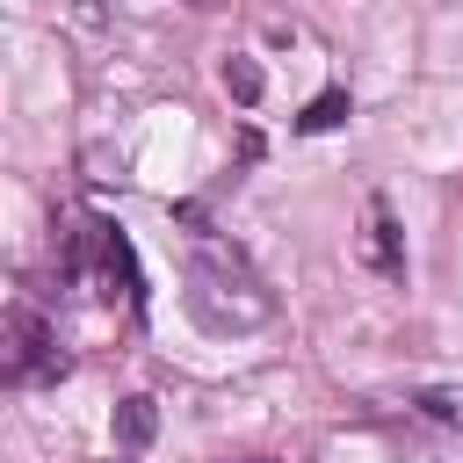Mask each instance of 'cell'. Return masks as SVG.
Segmentation results:
<instances>
[{"label": "cell", "mask_w": 463, "mask_h": 463, "mask_svg": "<svg viewBox=\"0 0 463 463\" xmlns=\"http://www.w3.org/2000/svg\"><path fill=\"white\" fill-rule=\"evenodd\" d=\"M152 434H159V405L152 398H123L116 405V449L137 456V449H152Z\"/></svg>", "instance_id": "5"}, {"label": "cell", "mask_w": 463, "mask_h": 463, "mask_svg": "<svg viewBox=\"0 0 463 463\" xmlns=\"http://www.w3.org/2000/svg\"><path fill=\"white\" fill-rule=\"evenodd\" d=\"M420 412L441 420V427H463V383H427L420 391Z\"/></svg>", "instance_id": "6"}, {"label": "cell", "mask_w": 463, "mask_h": 463, "mask_svg": "<svg viewBox=\"0 0 463 463\" xmlns=\"http://www.w3.org/2000/svg\"><path fill=\"white\" fill-rule=\"evenodd\" d=\"M246 463H268V456H246Z\"/></svg>", "instance_id": "9"}, {"label": "cell", "mask_w": 463, "mask_h": 463, "mask_svg": "<svg viewBox=\"0 0 463 463\" xmlns=\"http://www.w3.org/2000/svg\"><path fill=\"white\" fill-rule=\"evenodd\" d=\"M188 311H195L210 333H246V326H268V318H275V289L246 268L239 246L203 239L195 260H188Z\"/></svg>", "instance_id": "1"}, {"label": "cell", "mask_w": 463, "mask_h": 463, "mask_svg": "<svg viewBox=\"0 0 463 463\" xmlns=\"http://www.w3.org/2000/svg\"><path fill=\"white\" fill-rule=\"evenodd\" d=\"M0 369H7V383H51V376H65L58 333H51L29 304H14V311L0 318Z\"/></svg>", "instance_id": "3"}, {"label": "cell", "mask_w": 463, "mask_h": 463, "mask_svg": "<svg viewBox=\"0 0 463 463\" xmlns=\"http://www.w3.org/2000/svg\"><path fill=\"white\" fill-rule=\"evenodd\" d=\"M224 87H232L239 101H253V94H260V72H253L246 58H232V65H224Z\"/></svg>", "instance_id": "8"}, {"label": "cell", "mask_w": 463, "mask_h": 463, "mask_svg": "<svg viewBox=\"0 0 463 463\" xmlns=\"http://www.w3.org/2000/svg\"><path fill=\"white\" fill-rule=\"evenodd\" d=\"M65 268H72L94 297H123V304H137V253H130V239H123L116 224L87 217V224L72 232V246H65Z\"/></svg>", "instance_id": "2"}, {"label": "cell", "mask_w": 463, "mask_h": 463, "mask_svg": "<svg viewBox=\"0 0 463 463\" xmlns=\"http://www.w3.org/2000/svg\"><path fill=\"white\" fill-rule=\"evenodd\" d=\"M340 116H347V87H326V94H318V101L297 116V130H333Z\"/></svg>", "instance_id": "7"}, {"label": "cell", "mask_w": 463, "mask_h": 463, "mask_svg": "<svg viewBox=\"0 0 463 463\" xmlns=\"http://www.w3.org/2000/svg\"><path fill=\"white\" fill-rule=\"evenodd\" d=\"M362 260L376 275H405V246H398V224H391L383 195H369V210H362Z\"/></svg>", "instance_id": "4"}]
</instances>
